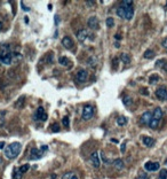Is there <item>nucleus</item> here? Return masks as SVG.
Here are the masks:
<instances>
[{
	"label": "nucleus",
	"mask_w": 167,
	"mask_h": 179,
	"mask_svg": "<svg viewBox=\"0 0 167 179\" xmlns=\"http://www.w3.org/2000/svg\"><path fill=\"white\" fill-rule=\"evenodd\" d=\"M117 15L119 16V17H121V18H125V9H124V7H122V6H119V7H118V9H117Z\"/></svg>",
	"instance_id": "obj_23"
},
{
	"label": "nucleus",
	"mask_w": 167,
	"mask_h": 179,
	"mask_svg": "<svg viewBox=\"0 0 167 179\" xmlns=\"http://www.w3.org/2000/svg\"><path fill=\"white\" fill-rule=\"evenodd\" d=\"M152 119V114L150 111H145L142 114L141 116V124H143V125H149L150 124Z\"/></svg>",
	"instance_id": "obj_8"
},
{
	"label": "nucleus",
	"mask_w": 167,
	"mask_h": 179,
	"mask_svg": "<svg viewBox=\"0 0 167 179\" xmlns=\"http://www.w3.org/2000/svg\"><path fill=\"white\" fill-rule=\"evenodd\" d=\"M21 149H22V145L19 143H13L11 145L5 148V155L8 160H14L15 157H17L19 153H21Z\"/></svg>",
	"instance_id": "obj_1"
},
{
	"label": "nucleus",
	"mask_w": 167,
	"mask_h": 179,
	"mask_svg": "<svg viewBox=\"0 0 167 179\" xmlns=\"http://www.w3.org/2000/svg\"><path fill=\"white\" fill-rule=\"evenodd\" d=\"M101 157H102V160L105 162V164H112V163H111V161L108 160V158H107V156L104 155V153H101Z\"/></svg>",
	"instance_id": "obj_35"
},
{
	"label": "nucleus",
	"mask_w": 167,
	"mask_h": 179,
	"mask_svg": "<svg viewBox=\"0 0 167 179\" xmlns=\"http://www.w3.org/2000/svg\"><path fill=\"white\" fill-rule=\"evenodd\" d=\"M87 64L90 65V67H95V65L97 64V59L96 58H89V59H88Z\"/></svg>",
	"instance_id": "obj_26"
},
{
	"label": "nucleus",
	"mask_w": 167,
	"mask_h": 179,
	"mask_svg": "<svg viewBox=\"0 0 167 179\" xmlns=\"http://www.w3.org/2000/svg\"><path fill=\"white\" fill-rule=\"evenodd\" d=\"M24 102H25V97H21L15 103V107L18 108V109H21V108L24 107Z\"/></svg>",
	"instance_id": "obj_20"
},
{
	"label": "nucleus",
	"mask_w": 167,
	"mask_h": 179,
	"mask_svg": "<svg viewBox=\"0 0 167 179\" xmlns=\"http://www.w3.org/2000/svg\"><path fill=\"white\" fill-rule=\"evenodd\" d=\"M43 154H44V152L41 150V149L32 148V149H31L30 158H31V160H39L40 157H43Z\"/></svg>",
	"instance_id": "obj_12"
},
{
	"label": "nucleus",
	"mask_w": 167,
	"mask_h": 179,
	"mask_svg": "<svg viewBox=\"0 0 167 179\" xmlns=\"http://www.w3.org/2000/svg\"><path fill=\"white\" fill-rule=\"evenodd\" d=\"M158 179H167V170L166 169H161L160 170Z\"/></svg>",
	"instance_id": "obj_27"
},
{
	"label": "nucleus",
	"mask_w": 167,
	"mask_h": 179,
	"mask_svg": "<svg viewBox=\"0 0 167 179\" xmlns=\"http://www.w3.org/2000/svg\"><path fill=\"white\" fill-rule=\"evenodd\" d=\"M33 119L34 121H43V122H45L46 119H47V114L45 112V109H44L43 107H39L38 109H37Z\"/></svg>",
	"instance_id": "obj_3"
},
{
	"label": "nucleus",
	"mask_w": 167,
	"mask_h": 179,
	"mask_svg": "<svg viewBox=\"0 0 167 179\" xmlns=\"http://www.w3.org/2000/svg\"><path fill=\"white\" fill-rule=\"evenodd\" d=\"M156 97L160 100H167V90L166 87H159L156 91Z\"/></svg>",
	"instance_id": "obj_11"
},
{
	"label": "nucleus",
	"mask_w": 167,
	"mask_h": 179,
	"mask_svg": "<svg viewBox=\"0 0 167 179\" xmlns=\"http://www.w3.org/2000/svg\"><path fill=\"white\" fill-rule=\"evenodd\" d=\"M114 46H116V47H119L120 45H119V43H116V44H114Z\"/></svg>",
	"instance_id": "obj_49"
},
{
	"label": "nucleus",
	"mask_w": 167,
	"mask_h": 179,
	"mask_svg": "<svg viewBox=\"0 0 167 179\" xmlns=\"http://www.w3.org/2000/svg\"><path fill=\"white\" fill-rule=\"evenodd\" d=\"M122 102H124L125 106H129V105H132L133 100H132V98H131V97H125L124 99H122Z\"/></svg>",
	"instance_id": "obj_29"
},
{
	"label": "nucleus",
	"mask_w": 167,
	"mask_h": 179,
	"mask_svg": "<svg viewBox=\"0 0 167 179\" xmlns=\"http://www.w3.org/2000/svg\"><path fill=\"white\" fill-rule=\"evenodd\" d=\"M112 164H113V166H114L116 170H121V169H124V166H125V163H124V161H122L121 158H116V160L112 162Z\"/></svg>",
	"instance_id": "obj_16"
},
{
	"label": "nucleus",
	"mask_w": 167,
	"mask_h": 179,
	"mask_svg": "<svg viewBox=\"0 0 167 179\" xmlns=\"http://www.w3.org/2000/svg\"><path fill=\"white\" fill-rule=\"evenodd\" d=\"M87 77H88V73H87L86 70H84V69H80L79 71L77 72V76H76L77 80H78V82H80V83L86 82V80H87Z\"/></svg>",
	"instance_id": "obj_13"
},
{
	"label": "nucleus",
	"mask_w": 167,
	"mask_h": 179,
	"mask_svg": "<svg viewBox=\"0 0 167 179\" xmlns=\"http://www.w3.org/2000/svg\"><path fill=\"white\" fill-rule=\"evenodd\" d=\"M90 164H92L94 168H100L101 165V160H100V156H99V153L97 152H94V153H92V155H90Z\"/></svg>",
	"instance_id": "obj_6"
},
{
	"label": "nucleus",
	"mask_w": 167,
	"mask_h": 179,
	"mask_svg": "<svg viewBox=\"0 0 167 179\" xmlns=\"http://www.w3.org/2000/svg\"><path fill=\"white\" fill-rule=\"evenodd\" d=\"M1 28H2V22L0 21V30H1Z\"/></svg>",
	"instance_id": "obj_51"
},
{
	"label": "nucleus",
	"mask_w": 167,
	"mask_h": 179,
	"mask_svg": "<svg viewBox=\"0 0 167 179\" xmlns=\"http://www.w3.org/2000/svg\"><path fill=\"white\" fill-rule=\"evenodd\" d=\"M62 124H63V126H65V127H68L69 125H70V121H69V117H68V116H64V117H63Z\"/></svg>",
	"instance_id": "obj_33"
},
{
	"label": "nucleus",
	"mask_w": 167,
	"mask_h": 179,
	"mask_svg": "<svg viewBox=\"0 0 167 179\" xmlns=\"http://www.w3.org/2000/svg\"><path fill=\"white\" fill-rule=\"evenodd\" d=\"M120 149H121V152H122V153H124V152L126 150V143H124V144L121 145V147H120Z\"/></svg>",
	"instance_id": "obj_40"
},
{
	"label": "nucleus",
	"mask_w": 167,
	"mask_h": 179,
	"mask_svg": "<svg viewBox=\"0 0 167 179\" xmlns=\"http://www.w3.org/2000/svg\"><path fill=\"white\" fill-rule=\"evenodd\" d=\"M58 62H60V64H62L63 67H70L71 61L69 60L67 56H60V58H58Z\"/></svg>",
	"instance_id": "obj_17"
},
{
	"label": "nucleus",
	"mask_w": 167,
	"mask_h": 179,
	"mask_svg": "<svg viewBox=\"0 0 167 179\" xmlns=\"http://www.w3.org/2000/svg\"><path fill=\"white\" fill-rule=\"evenodd\" d=\"M87 25L89 26L92 30H97V29H99V25H100L99 18H97L96 16H90L87 21Z\"/></svg>",
	"instance_id": "obj_5"
},
{
	"label": "nucleus",
	"mask_w": 167,
	"mask_h": 179,
	"mask_svg": "<svg viewBox=\"0 0 167 179\" xmlns=\"http://www.w3.org/2000/svg\"><path fill=\"white\" fill-rule=\"evenodd\" d=\"M144 90H145V89H142L141 93H142V94H145V95H148V94H149V93H148V91H144Z\"/></svg>",
	"instance_id": "obj_43"
},
{
	"label": "nucleus",
	"mask_w": 167,
	"mask_h": 179,
	"mask_svg": "<svg viewBox=\"0 0 167 179\" xmlns=\"http://www.w3.org/2000/svg\"><path fill=\"white\" fill-rule=\"evenodd\" d=\"M144 58L145 59H153L154 58V52L152 50H147L144 53Z\"/></svg>",
	"instance_id": "obj_24"
},
{
	"label": "nucleus",
	"mask_w": 167,
	"mask_h": 179,
	"mask_svg": "<svg viewBox=\"0 0 167 179\" xmlns=\"http://www.w3.org/2000/svg\"><path fill=\"white\" fill-rule=\"evenodd\" d=\"M114 38H116V39H121V36H119V35L117 33V35L114 36Z\"/></svg>",
	"instance_id": "obj_46"
},
{
	"label": "nucleus",
	"mask_w": 167,
	"mask_h": 179,
	"mask_svg": "<svg viewBox=\"0 0 167 179\" xmlns=\"http://www.w3.org/2000/svg\"><path fill=\"white\" fill-rule=\"evenodd\" d=\"M163 115H164V112H163V110H161V108L157 107L156 109H154L153 114H152V118L157 119V121H160L161 117H163Z\"/></svg>",
	"instance_id": "obj_15"
},
{
	"label": "nucleus",
	"mask_w": 167,
	"mask_h": 179,
	"mask_svg": "<svg viewBox=\"0 0 167 179\" xmlns=\"http://www.w3.org/2000/svg\"><path fill=\"white\" fill-rule=\"evenodd\" d=\"M105 23H107V25L109 26V28H112V26L114 25V21H113V18H112V17L107 18V21H105Z\"/></svg>",
	"instance_id": "obj_32"
},
{
	"label": "nucleus",
	"mask_w": 167,
	"mask_h": 179,
	"mask_svg": "<svg viewBox=\"0 0 167 179\" xmlns=\"http://www.w3.org/2000/svg\"><path fill=\"white\" fill-rule=\"evenodd\" d=\"M163 69L165 70V72H167V62L165 63V64H164V67H163Z\"/></svg>",
	"instance_id": "obj_45"
},
{
	"label": "nucleus",
	"mask_w": 167,
	"mask_h": 179,
	"mask_svg": "<svg viewBox=\"0 0 167 179\" xmlns=\"http://www.w3.org/2000/svg\"><path fill=\"white\" fill-rule=\"evenodd\" d=\"M144 169L147 171H157L159 169V163L158 162H147L144 164Z\"/></svg>",
	"instance_id": "obj_10"
},
{
	"label": "nucleus",
	"mask_w": 167,
	"mask_h": 179,
	"mask_svg": "<svg viewBox=\"0 0 167 179\" xmlns=\"http://www.w3.org/2000/svg\"><path fill=\"white\" fill-rule=\"evenodd\" d=\"M51 131H53V132H58V131H60V126H58L57 123H55V124L51 125Z\"/></svg>",
	"instance_id": "obj_37"
},
{
	"label": "nucleus",
	"mask_w": 167,
	"mask_h": 179,
	"mask_svg": "<svg viewBox=\"0 0 167 179\" xmlns=\"http://www.w3.org/2000/svg\"><path fill=\"white\" fill-rule=\"evenodd\" d=\"M62 45L64 46L67 50H71L73 47V40L70 38V37H64L62 39Z\"/></svg>",
	"instance_id": "obj_14"
},
{
	"label": "nucleus",
	"mask_w": 167,
	"mask_h": 179,
	"mask_svg": "<svg viewBox=\"0 0 167 179\" xmlns=\"http://www.w3.org/2000/svg\"><path fill=\"white\" fill-rule=\"evenodd\" d=\"M9 55H12V54H11V47H9L8 44L0 45V60L6 58V56H9Z\"/></svg>",
	"instance_id": "obj_4"
},
{
	"label": "nucleus",
	"mask_w": 167,
	"mask_h": 179,
	"mask_svg": "<svg viewBox=\"0 0 167 179\" xmlns=\"http://www.w3.org/2000/svg\"><path fill=\"white\" fill-rule=\"evenodd\" d=\"M5 147V143L4 141H1V143H0V149H2Z\"/></svg>",
	"instance_id": "obj_44"
},
{
	"label": "nucleus",
	"mask_w": 167,
	"mask_h": 179,
	"mask_svg": "<svg viewBox=\"0 0 167 179\" xmlns=\"http://www.w3.org/2000/svg\"><path fill=\"white\" fill-rule=\"evenodd\" d=\"M1 61L4 64H11L12 63V55H9V56H6V58H4V59H1Z\"/></svg>",
	"instance_id": "obj_28"
},
{
	"label": "nucleus",
	"mask_w": 167,
	"mask_h": 179,
	"mask_svg": "<svg viewBox=\"0 0 167 179\" xmlns=\"http://www.w3.org/2000/svg\"><path fill=\"white\" fill-rule=\"evenodd\" d=\"M121 5L122 6H132V5H133V1H132V0H122Z\"/></svg>",
	"instance_id": "obj_36"
},
{
	"label": "nucleus",
	"mask_w": 167,
	"mask_h": 179,
	"mask_svg": "<svg viewBox=\"0 0 167 179\" xmlns=\"http://www.w3.org/2000/svg\"><path fill=\"white\" fill-rule=\"evenodd\" d=\"M167 62V61L165 60V59H161V60H158V61H157V62H156V67L157 68H161V69H163V67H164V64H165V63Z\"/></svg>",
	"instance_id": "obj_30"
},
{
	"label": "nucleus",
	"mask_w": 167,
	"mask_h": 179,
	"mask_svg": "<svg viewBox=\"0 0 167 179\" xmlns=\"http://www.w3.org/2000/svg\"><path fill=\"white\" fill-rule=\"evenodd\" d=\"M2 164H4V160L0 157V166H2Z\"/></svg>",
	"instance_id": "obj_47"
},
{
	"label": "nucleus",
	"mask_w": 167,
	"mask_h": 179,
	"mask_svg": "<svg viewBox=\"0 0 167 179\" xmlns=\"http://www.w3.org/2000/svg\"><path fill=\"white\" fill-rule=\"evenodd\" d=\"M21 5H22V7H23V11H26V12L30 11V8H29V7H25V5H24L23 1H21Z\"/></svg>",
	"instance_id": "obj_39"
},
{
	"label": "nucleus",
	"mask_w": 167,
	"mask_h": 179,
	"mask_svg": "<svg viewBox=\"0 0 167 179\" xmlns=\"http://www.w3.org/2000/svg\"><path fill=\"white\" fill-rule=\"evenodd\" d=\"M86 4H87L88 6H94V5H95V1H86Z\"/></svg>",
	"instance_id": "obj_41"
},
{
	"label": "nucleus",
	"mask_w": 167,
	"mask_h": 179,
	"mask_svg": "<svg viewBox=\"0 0 167 179\" xmlns=\"http://www.w3.org/2000/svg\"><path fill=\"white\" fill-rule=\"evenodd\" d=\"M29 169H30V165H29V164H24V165H22L18 170H19V172H21V173H24V172H26Z\"/></svg>",
	"instance_id": "obj_31"
},
{
	"label": "nucleus",
	"mask_w": 167,
	"mask_h": 179,
	"mask_svg": "<svg viewBox=\"0 0 167 179\" xmlns=\"http://www.w3.org/2000/svg\"><path fill=\"white\" fill-rule=\"evenodd\" d=\"M117 124L119 126H124V125H126L127 124V118L125 116H119L117 118Z\"/></svg>",
	"instance_id": "obj_19"
},
{
	"label": "nucleus",
	"mask_w": 167,
	"mask_h": 179,
	"mask_svg": "<svg viewBox=\"0 0 167 179\" xmlns=\"http://www.w3.org/2000/svg\"><path fill=\"white\" fill-rule=\"evenodd\" d=\"M149 126H150L151 129L156 130L157 127L159 126V121H157V119H153V118H152V119H151V122H150V124H149Z\"/></svg>",
	"instance_id": "obj_25"
},
{
	"label": "nucleus",
	"mask_w": 167,
	"mask_h": 179,
	"mask_svg": "<svg viewBox=\"0 0 167 179\" xmlns=\"http://www.w3.org/2000/svg\"><path fill=\"white\" fill-rule=\"evenodd\" d=\"M122 6V5H121ZM125 9V20H132L134 16V9H133V5L132 6H122Z\"/></svg>",
	"instance_id": "obj_9"
},
{
	"label": "nucleus",
	"mask_w": 167,
	"mask_h": 179,
	"mask_svg": "<svg viewBox=\"0 0 167 179\" xmlns=\"http://www.w3.org/2000/svg\"><path fill=\"white\" fill-rule=\"evenodd\" d=\"M154 143H156V140L153 138H150V137H144L143 138V144L147 147H152L154 145Z\"/></svg>",
	"instance_id": "obj_18"
},
{
	"label": "nucleus",
	"mask_w": 167,
	"mask_h": 179,
	"mask_svg": "<svg viewBox=\"0 0 167 179\" xmlns=\"http://www.w3.org/2000/svg\"><path fill=\"white\" fill-rule=\"evenodd\" d=\"M159 79H160V77H159L157 73H153V75H151L150 77H149V83H150V84H154V83H157Z\"/></svg>",
	"instance_id": "obj_21"
},
{
	"label": "nucleus",
	"mask_w": 167,
	"mask_h": 179,
	"mask_svg": "<svg viewBox=\"0 0 167 179\" xmlns=\"http://www.w3.org/2000/svg\"><path fill=\"white\" fill-rule=\"evenodd\" d=\"M136 179H149V178L147 177L145 175H142V176H140V177H137Z\"/></svg>",
	"instance_id": "obj_42"
},
{
	"label": "nucleus",
	"mask_w": 167,
	"mask_h": 179,
	"mask_svg": "<svg viewBox=\"0 0 167 179\" xmlns=\"http://www.w3.org/2000/svg\"><path fill=\"white\" fill-rule=\"evenodd\" d=\"M71 179H78V177H77V176H76V175H75V176H73V177H72V178H71Z\"/></svg>",
	"instance_id": "obj_50"
},
{
	"label": "nucleus",
	"mask_w": 167,
	"mask_h": 179,
	"mask_svg": "<svg viewBox=\"0 0 167 179\" xmlns=\"http://www.w3.org/2000/svg\"><path fill=\"white\" fill-rule=\"evenodd\" d=\"M121 61L124 63H126V64H128V63H131V56L126 53H122L121 54Z\"/></svg>",
	"instance_id": "obj_22"
},
{
	"label": "nucleus",
	"mask_w": 167,
	"mask_h": 179,
	"mask_svg": "<svg viewBox=\"0 0 167 179\" xmlns=\"http://www.w3.org/2000/svg\"><path fill=\"white\" fill-rule=\"evenodd\" d=\"M50 179H56V175H51L50 176Z\"/></svg>",
	"instance_id": "obj_48"
},
{
	"label": "nucleus",
	"mask_w": 167,
	"mask_h": 179,
	"mask_svg": "<svg viewBox=\"0 0 167 179\" xmlns=\"http://www.w3.org/2000/svg\"><path fill=\"white\" fill-rule=\"evenodd\" d=\"M94 115V108H93L90 105H86L82 109V119L84 121H88Z\"/></svg>",
	"instance_id": "obj_2"
},
{
	"label": "nucleus",
	"mask_w": 167,
	"mask_h": 179,
	"mask_svg": "<svg viewBox=\"0 0 167 179\" xmlns=\"http://www.w3.org/2000/svg\"><path fill=\"white\" fill-rule=\"evenodd\" d=\"M22 175H23V173L19 172V170L18 171H15V172H14V176H13V179H21L22 178Z\"/></svg>",
	"instance_id": "obj_34"
},
{
	"label": "nucleus",
	"mask_w": 167,
	"mask_h": 179,
	"mask_svg": "<svg viewBox=\"0 0 167 179\" xmlns=\"http://www.w3.org/2000/svg\"><path fill=\"white\" fill-rule=\"evenodd\" d=\"M87 38H89V33L85 29H81V30H79L77 32V39L79 40V43H85V40Z\"/></svg>",
	"instance_id": "obj_7"
},
{
	"label": "nucleus",
	"mask_w": 167,
	"mask_h": 179,
	"mask_svg": "<svg viewBox=\"0 0 167 179\" xmlns=\"http://www.w3.org/2000/svg\"><path fill=\"white\" fill-rule=\"evenodd\" d=\"M161 46H163V47L167 51V37L165 39H163V41H161Z\"/></svg>",
	"instance_id": "obj_38"
}]
</instances>
